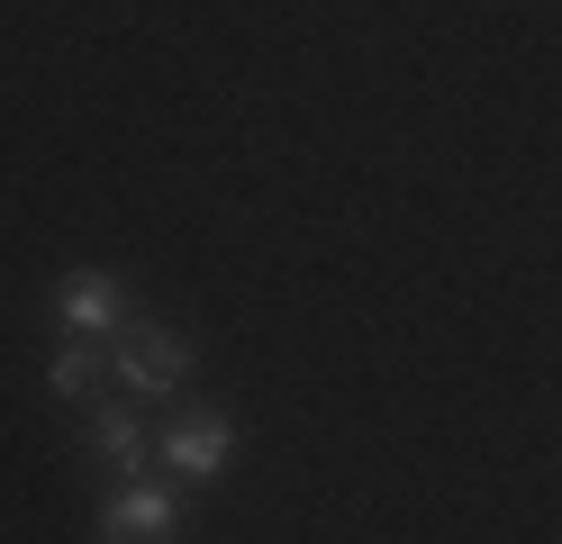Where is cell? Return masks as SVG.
Wrapping results in <instances>:
<instances>
[{
    "label": "cell",
    "mask_w": 562,
    "mask_h": 544,
    "mask_svg": "<svg viewBox=\"0 0 562 544\" xmlns=\"http://www.w3.org/2000/svg\"><path fill=\"white\" fill-rule=\"evenodd\" d=\"M110 345H119V354H110V363H119V381H127L136 399H172V390L191 381V345L172 336V326H155V318H127Z\"/></svg>",
    "instance_id": "cell-1"
},
{
    "label": "cell",
    "mask_w": 562,
    "mask_h": 544,
    "mask_svg": "<svg viewBox=\"0 0 562 544\" xmlns=\"http://www.w3.org/2000/svg\"><path fill=\"white\" fill-rule=\"evenodd\" d=\"M100 373H110V354H100L91 336H64V354H55L46 390H55V399H100Z\"/></svg>",
    "instance_id": "cell-6"
},
{
    "label": "cell",
    "mask_w": 562,
    "mask_h": 544,
    "mask_svg": "<svg viewBox=\"0 0 562 544\" xmlns=\"http://www.w3.org/2000/svg\"><path fill=\"white\" fill-rule=\"evenodd\" d=\"M119 535H172V490L146 481V471H127L119 499L100 508V544H119Z\"/></svg>",
    "instance_id": "cell-4"
},
{
    "label": "cell",
    "mask_w": 562,
    "mask_h": 544,
    "mask_svg": "<svg viewBox=\"0 0 562 544\" xmlns=\"http://www.w3.org/2000/svg\"><path fill=\"white\" fill-rule=\"evenodd\" d=\"M91 445H100V463H119V471H146L155 435H146V418H136V399H91Z\"/></svg>",
    "instance_id": "cell-5"
},
{
    "label": "cell",
    "mask_w": 562,
    "mask_h": 544,
    "mask_svg": "<svg viewBox=\"0 0 562 544\" xmlns=\"http://www.w3.org/2000/svg\"><path fill=\"white\" fill-rule=\"evenodd\" d=\"M227 454H236L227 409H182V418L164 426V463L182 471V481H218V471H227Z\"/></svg>",
    "instance_id": "cell-2"
},
{
    "label": "cell",
    "mask_w": 562,
    "mask_h": 544,
    "mask_svg": "<svg viewBox=\"0 0 562 544\" xmlns=\"http://www.w3.org/2000/svg\"><path fill=\"white\" fill-rule=\"evenodd\" d=\"M119 544H172V535H119Z\"/></svg>",
    "instance_id": "cell-7"
},
{
    "label": "cell",
    "mask_w": 562,
    "mask_h": 544,
    "mask_svg": "<svg viewBox=\"0 0 562 544\" xmlns=\"http://www.w3.org/2000/svg\"><path fill=\"white\" fill-rule=\"evenodd\" d=\"M55 326L64 336H119L127 326V290L110 281V273H64V290H55Z\"/></svg>",
    "instance_id": "cell-3"
}]
</instances>
